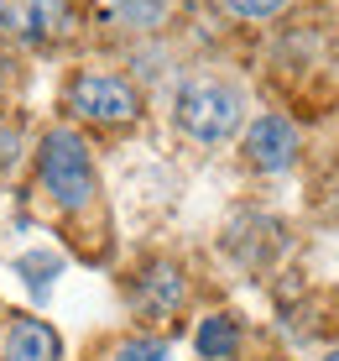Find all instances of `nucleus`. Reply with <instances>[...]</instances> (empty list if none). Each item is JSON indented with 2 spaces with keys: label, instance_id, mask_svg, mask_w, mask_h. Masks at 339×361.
I'll list each match as a JSON object with an SVG mask.
<instances>
[{
  "label": "nucleus",
  "instance_id": "nucleus-13",
  "mask_svg": "<svg viewBox=\"0 0 339 361\" xmlns=\"http://www.w3.org/2000/svg\"><path fill=\"white\" fill-rule=\"evenodd\" d=\"M324 361H339V351H329V356H324Z\"/></svg>",
  "mask_w": 339,
  "mask_h": 361
},
{
  "label": "nucleus",
  "instance_id": "nucleus-12",
  "mask_svg": "<svg viewBox=\"0 0 339 361\" xmlns=\"http://www.w3.org/2000/svg\"><path fill=\"white\" fill-rule=\"evenodd\" d=\"M16 152H21V147H16V131H11V126H0V168H6Z\"/></svg>",
  "mask_w": 339,
  "mask_h": 361
},
{
  "label": "nucleus",
  "instance_id": "nucleus-3",
  "mask_svg": "<svg viewBox=\"0 0 339 361\" xmlns=\"http://www.w3.org/2000/svg\"><path fill=\"white\" fill-rule=\"evenodd\" d=\"M68 110L79 121H94V126H125V121H136L141 99L115 73H79L68 90Z\"/></svg>",
  "mask_w": 339,
  "mask_h": 361
},
{
  "label": "nucleus",
  "instance_id": "nucleus-7",
  "mask_svg": "<svg viewBox=\"0 0 339 361\" xmlns=\"http://www.w3.org/2000/svg\"><path fill=\"white\" fill-rule=\"evenodd\" d=\"M136 298H141L146 314H172V309L183 304V278L172 262H152L141 272V283H136Z\"/></svg>",
  "mask_w": 339,
  "mask_h": 361
},
{
  "label": "nucleus",
  "instance_id": "nucleus-6",
  "mask_svg": "<svg viewBox=\"0 0 339 361\" xmlns=\"http://www.w3.org/2000/svg\"><path fill=\"white\" fill-rule=\"evenodd\" d=\"M0 361H63V341L42 319H16L6 330V356Z\"/></svg>",
  "mask_w": 339,
  "mask_h": 361
},
{
  "label": "nucleus",
  "instance_id": "nucleus-10",
  "mask_svg": "<svg viewBox=\"0 0 339 361\" xmlns=\"http://www.w3.org/2000/svg\"><path fill=\"white\" fill-rule=\"evenodd\" d=\"M115 361H167V345L162 341H146V335H136V341H125Z\"/></svg>",
  "mask_w": 339,
  "mask_h": 361
},
{
  "label": "nucleus",
  "instance_id": "nucleus-2",
  "mask_svg": "<svg viewBox=\"0 0 339 361\" xmlns=\"http://www.w3.org/2000/svg\"><path fill=\"white\" fill-rule=\"evenodd\" d=\"M178 126L193 142H224V136L241 126V94L230 84H215V79L183 84L178 90Z\"/></svg>",
  "mask_w": 339,
  "mask_h": 361
},
{
  "label": "nucleus",
  "instance_id": "nucleus-5",
  "mask_svg": "<svg viewBox=\"0 0 339 361\" xmlns=\"http://www.w3.org/2000/svg\"><path fill=\"white\" fill-rule=\"evenodd\" d=\"M245 152H250V163H256L261 173H287V168H293V157H298V131H293V121H287V116H261V121H250Z\"/></svg>",
  "mask_w": 339,
  "mask_h": 361
},
{
  "label": "nucleus",
  "instance_id": "nucleus-9",
  "mask_svg": "<svg viewBox=\"0 0 339 361\" xmlns=\"http://www.w3.org/2000/svg\"><path fill=\"white\" fill-rule=\"evenodd\" d=\"M16 272H21V278H27V283H32V293L42 298L47 288H53V278L63 272V262H58L53 252H27V257H21V262H16Z\"/></svg>",
  "mask_w": 339,
  "mask_h": 361
},
{
  "label": "nucleus",
  "instance_id": "nucleus-1",
  "mask_svg": "<svg viewBox=\"0 0 339 361\" xmlns=\"http://www.w3.org/2000/svg\"><path fill=\"white\" fill-rule=\"evenodd\" d=\"M37 173H42V189L58 199L63 209H84L94 194V163L89 147L73 131H47L42 152H37Z\"/></svg>",
  "mask_w": 339,
  "mask_h": 361
},
{
  "label": "nucleus",
  "instance_id": "nucleus-8",
  "mask_svg": "<svg viewBox=\"0 0 339 361\" xmlns=\"http://www.w3.org/2000/svg\"><path fill=\"white\" fill-rule=\"evenodd\" d=\"M193 345H198V356H204V361H230L235 345H241V330H235V319L215 314V319H204V325H198Z\"/></svg>",
  "mask_w": 339,
  "mask_h": 361
},
{
  "label": "nucleus",
  "instance_id": "nucleus-11",
  "mask_svg": "<svg viewBox=\"0 0 339 361\" xmlns=\"http://www.w3.org/2000/svg\"><path fill=\"white\" fill-rule=\"evenodd\" d=\"M224 6H230L235 16H250V21H267V16H277V11L287 6V0H224Z\"/></svg>",
  "mask_w": 339,
  "mask_h": 361
},
{
  "label": "nucleus",
  "instance_id": "nucleus-4",
  "mask_svg": "<svg viewBox=\"0 0 339 361\" xmlns=\"http://www.w3.org/2000/svg\"><path fill=\"white\" fill-rule=\"evenodd\" d=\"M73 27V0H0V37L21 47H42L68 37Z\"/></svg>",
  "mask_w": 339,
  "mask_h": 361
}]
</instances>
